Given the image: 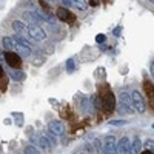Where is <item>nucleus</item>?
<instances>
[{"label":"nucleus","mask_w":154,"mask_h":154,"mask_svg":"<svg viewBox=\"0 0 154 154\" xmlns=\"http://www.w3.org/2000/svg\"><path fill=\"white\" fill-rule=\"evenodd\" d=\"M140 148H142V142H140V139L136 137L134 142L131 143V148H130V154H139Z\"/></svg>","instance_id":"obj_10"},{"label":"nucleus","mask_w":154,"mask_h":154,"mask_svg":"<svg viewBox=\"0 0 154 154\" xmlns=\"http://www.w3.org/2000/svg\"><path fill=\"white\" fill-rule=\"evenodd\" d=\"M116 139L114 136H106L103 139V152L105 154H116Z\"/></svg>","instance_id":"obj_8"},{"label":"nucleus","mask_w":154,"mask_h":154,"mask_svg":"<svg viewBox=\"0 0 154 154\" xmlns=\"http://www.w3.org/2000/svg\"><path fill=\"white\" fill-rule=\"evenodd\" d=\"M119 100H120V106L123 108L122 111L123 112H133V103H131V94H128V93H120L119 94Z\"/></svg>","instance_id":"obj_4"},{"label":"nucleus","mask_w":154,"mask_h":154,"mask_svg":"<svg viewBox=\"0 0 154 154\" xmlns=\"http://www.w3.org/2000/svg\"><path fill=\"white\" fill-rule=\"evenodd\" d=\"M74 69H75L74 59H68V60H66V71H68V72H74Z\"/></svg>","instance_id":"obj_16"},{"label":"nucleus","mask_w":154,"mask_h":154,"mask_svg":"<svg viewBox=\"0 0 154 154\" xmlns=\"http://www.w3.org/2000/svg\"><path fill=\"white\" fill-rule=\"evenodd\" d=\"M142 154H152V151H149V149H148V151H143Z\"/></svg>","instance_id":"obj_24"},{"label":"nucleus","mask_w":154,"mask_h":154,"mask_svg":"<svg viewBox=\"0 0 154 154\" xmlns=\"http://www.w3.org/2000/svg\"><path fill=\"white\" fill-rule=\"evenodd\" d=\"M131 103H133V108H136L137 112H145L146 103H145L143 96L140 94L139 91H134V93L131 94Z\"/></svg>","instance_id":"obj_1"},{"label":"nucleus","mask_w":154,"mask_h":154,"mask_svg":"<svg viewBox=\"0 0 154 154\" xmlns=\"http://www.w3.org/2000/svg\"><path fill=\"white\" fill-rule=\"evenodd\" d=\"M25 154H40L34 146H26L25 148Z\"/></svg>","instance_id":"obj_18"},{"label":"nucleus","mask_w":154,"mask_h":154,"mask_svg":"<svg viewBox=\"0 0 154 154\" xmlns=\"http://www.w3.org/2000/svg\"><path fill=\"white\" fill-rule=\"evenodd\" d=\"M151 2H152V0H151Z\"/></svg>","instance_id":"obj_27"},{"label":"nucleus","mask_w":154,"mask_h":154,"mask_svg":"<svg viewBox=\"0 0 154 154\" xmlns=\"http://www.w3.org/2000/svg\"><path fill=\"white\" fill-rule=\"evenodd\" d=\"M100 100H102V106H103L106 111H112L114 106H116V99H114V94L106 89L105 93L100 94Z\"/></svg>","instance_id":"obj_2"},{"label":"nucleus","mask_w":154,"mask_h":154,"mask_svg":"<svg viewBox=\"0 0 154 154\" xmlns=\"http://www.w3.org/2000/svg\"><path fill=\"white\" fill-rule=\"evenodd\" d=\"M105 40H106V37H105V34H99V35L96 37V42H97V43H103Z\"/></svg>","instance_id":"obj_20"},{"label":"nucleus","mask_w":154,"mask_h":154,"mask_svg":"<svg viewBox=\"0 0 154 154\" xmlns=\"http://www.w3.org/2000/svg\"><path fill=\"white\" fill-rule=\"evenodd\" d=\"M12 29L17 31V32H20V34L26 32V26L23 25V22H19V20H14V22H12Z\"/></svg>","instance_id":"obj_12"},{"label":"nucleus","mask_w":154,"mask_h":154,"mask_svg":"<svg viewBox=\"0 0 154 154\" xmlns=\"http://www.w3.org/2000/svg\"><path fill=\"white\" fill-rule=\"evenodd\" d=\"M130 148H131V142L128 137H122L119 143H116V152L119 154H130Z\"/></svg>","instance_id":"obj_6"},{"label":"nucleus","mask_w":154,"mask_h":154,"mask_svg":"<svg viewBox=\"0 0 154 154\" xmlns=\"http://www.w3.org/2000/svg\"><path fill=\"white\" fill-rule=\"evenodd\" d=\"M5 59H6V63L11 68H20V65H22V59L16 53H9L8 51V53H5Z\"/></svg>","instance_id":"obj_7"},{"label":"nucleus","mask_w":154,"mask_h":154,"mask_svg":"<svg viewBox=\"0 0 154 154\" xmlns=\"http://www.w3.org/2000/svg\"><path fill=\"white\" fill-rule=\"evenodd\" d=\"M57 17H59L60 20H68L71 16H69V11H68L66 8H62V6H60V8L57 9Z\"/></svg>","instance_id":"obj_13"},{"label":"nucleus","mask_w":154,"mask_h":154,"mask_svg":"<svg viewBox=\"0 0 154 154\" xmlns=\"http://www.w3.org/2000/svg\"><path fill=\"white\" fill-rule=\"evenodd\" d=\"M23 19L28 20V22H31V23H32V22H37L35 17L32 16V12H23Z\"/></svg>","instance_id":"obj_17"},{"label":"nucleus","mask_w":154,"mask_h":154,"mask_svg":"<svg viewBox=\"0 0 154 154\" xmlns=\"http://www.w3.org/2000/svg\"><path fill=\"white\" fill-rule=\"evenodd\" d=\"M2 45H3L5 49H11L12 46H14V43H12V38H9V37H3V38H2Z\"/></svg>","instance_id":"obj_15"},{"label":"nucleus","mask_w":154,"mask_h":154,"mask_svg":"<svg viewBox=\"0 0 154 154\" xmlns=\"http://www.w3.org/2000/svg\"><path fill=\"white\" fill-rule=\"evenodd\" d=\"M48 130L54 136H62L63 133H65V125H63L60 120H53V122L48 123Z\"/></svg>","instance_id":"obj_5"},{"label":"nucleus","mask_w":154,"mask_h":154,"mask_svg":"<svg viewBox=\"0 0 154 154\" xmlns=\"http://www.w3.org/2000/svg\"><path fill=\"white\" fill-rule=\"evenodd\" d=\"M125 123H126V120H111V122H109L111 126H122V125H125Z\"/></svg>","instance_id":"obj_19"},{"label":"nucleus","mask_w":154,"mask_h":154,"mask_svg":"<svg viewBox=\"0 0 154 154\" xmlns=\"http://www.w3.org/2000/svg\"><path fill=\"white\" fill-rule=\"evenodd\" d=\"M69 5L74 6L75 9H79V11H85L88 3H86V0H69Z\"/></svg>","instance_id":"obj_9"},{"label":"nucleus","mask_w":154,"mask_h":154,"mask_svg":"<svg viewBox=\"0 0 154 154\" xmlns=\"http://www.w3.org/2000/svg\"><path fill=\"white\" fill-rule=\"evenodd\" d=\"M59 2L62 3V8H68V6H71V5H69V0H59Z\"/></svg>","instance_id":"obj_22"},{"label":"nucleus","mask_w":154,"mask_h":154,"mask_svg":"<svg viewBox=\"0 0 154 154\" xmlns=\"http://www.w3.org/2000/svg\"><path fill=\"white\" fill-rule=\"evenodd\" d=\"M40 2H53V0H40Z\"/></svg>","instance_id":"obj_25"},{"label":"nucleus","mask_w":154,"mask_h":154,"mask_svg":"<svg viewBox=\"0 0 154 154\" xmlns=\"http://www.w3.org/2000/svg\"><path fill=\"white\" fill-rule=\"evenodd\" d=\"M38 145H40V148L43 151H49L51 149V143H49V140L46 139V136H40V137H38Z\"/></svg>","instance_id":"obj_11"},{"label":"nucleus","mask_w":154,"mask_h":154,"mask_svg":"<svg viewBox=\"0 0 154 154\" xmlns=\"http://www.w3.org/2000/svg\"><path fill=\"white\" fill-rule=\"evenodd\" d=\"M11 79H14L17 82H22L25 79V74L22 71H11Z\"/></svg>","instance_id":"obj_14"},{"label":"nucleus","mask_w":154,"mask_h":154,"mask_svg":"<svg viewBox=\"0 0 154 154\" xmlns=\"http://www.w3.org/2000/svg\"><path fill=\"white\" fill-rule=\"evenodd\" d=\"M46 23H49V25L56 23V17H54V16H51V14H48V16H46Z\"/></svg>","instance_id":"obj_21"},{"label":"nucleus","mask_w":154,"mask_h":154,"mask_svg":"<svg viewBox=\"0 0 154 154\" xmlns=\"http://www.w3.org/2000/svg\"><path fill=\"white\" fill-rule=\"evenodd\" d=\"M120 31H122V26H117V28L114 29V35H116V37H119V35H120Z\"/></svg>","instance_id":"obj_23"},{"label":"nucleus","mask_w":154,"mask_h":154,"mask_svg":"<svg viewBox=\"0 0 154 154\" xmlns=\"http://www.w3.org/2000/svg\"><path fill=\"white\" fill-rule=\"evenodd\" d=\"M2 72H3V71H2V66H0V77H2Z\"/></svg>","instance_id":"obj_26"},{"label":"nucleus","mask_w":154,"mask_h":154,"mask_svg":"<svg viewBox=\"0 0 154 154\" xmlns=\"http://www.w3.org/2000/svg\"><path fill=\"white\" fill-rule=\"evenodd\" d=\"M26 32L31 38H34V40H45L46 38V32L40 26H37V25H29L26 28Z\"/></svg>","instance_id":"obj_3"}]
</instances>
